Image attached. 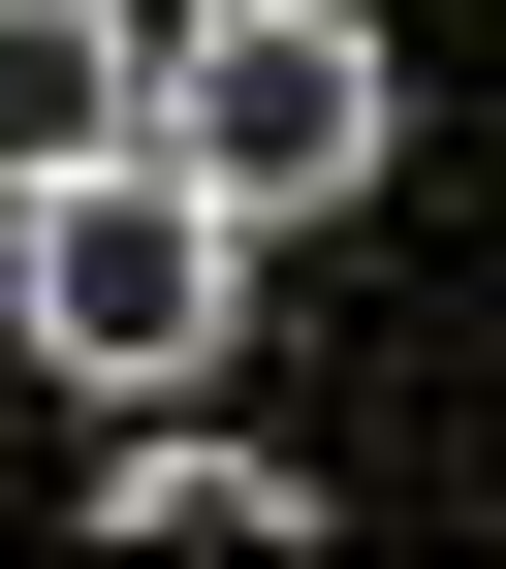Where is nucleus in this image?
Listing matches in <instances>:
<instances>
[{
	"label": "nucleus",
	"instance_id": "3",
	"mask_svg": "<svg viewBox=\"0 0 506 569\" xmlns=\"http://www.w3.org/2000/svg\"><path fill=\"white\" fill-rule=\"evenodd\" d=\"M127 159V0H0V190Z\"/></svg>",
	"mask_w": 506,
	"mask_h": 569
},
{
	"label": "nucleus",
	"instance_id": "2",
	"mask_svg": "<svg viewBox=\"0 0 506 569\" xmlns=\"http://www.w3.org/2000/svg\"><path fill=\"white\" fill-rule=\"evenodd\" d=\"M222 284L254 222L190 159H63V190H0V317H32V380H96V411H159L190 348H222Z\"/></svg>",
	"mask_w": 506,
	"mask_h": 569
},
{
	"label": "nucleus",
	"instance_id": "1",
	"mask_svg": "<svg viewBox=\"0 0 506 569\" xmlns=\"http://www.w3.org/2000/svg\"><path fill=\"white\" fill-rule=\"evenodd\" d=\"M127 159H190L222 222H317V190L411 159V63L348 32V0H190V32L127 63Z\"/></svg>",
	"mask_w": 506,
	"mask_h": 569
},
{
	"label": "nucleus",
	"instance_id": "4",
	"mask_svg": "<svg viewBox=\"0 0 506 569\" xmlns=\"http://www.w3.org/2000/svg\"><path fill=\"white\" fill-rule=\"evenodd\" d=\"M96 507H127V538H254V569H285V538H317V475H285V443H127Z\"/></svg>",
	"mask_w": 506,
	"mask_h": 569
}]
</instances>
